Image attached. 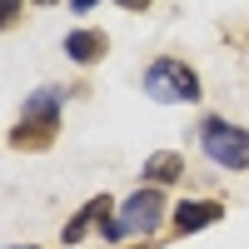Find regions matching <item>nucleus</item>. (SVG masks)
<instances>
[{"label":"nucleus","instance_id":"423d86ee","mask_svg":"<svg viewBox=\"0 0 249 249\" xmlns=\"http://www.w3.org/2000/svg\"><path fill=\"white\" fill-rule=\"evenodd\" d=\"M55 135H60V124H50V120H15V130L5 135V144L10 150H50L55 144Z\"/></svg>","mask_w":249,"mask_h":249},{"label":"nucleus","instance_id":"20e7f679","mask_svg":"<svg viewBox=\"0 0 249 249\" xmlns=\"http://www.w3.org/2000/svg\"><path fill=\"white\" fill-rule=\"evenodd\" d=\"M170 219H175V234H199L224 219V204L219 199H184V204H175Z\"/></svg>","mask_w":249,"mask_h":249},{"label":"nucleus","instance_id":"4468645a","mask_svg":"<svg viewBox=\"0 0 249 249\" xmlns=\"http://www.w3.org/2000/svg\"><path fill=\"white\" fill-rule=\"evenodd\" d=\"M35 5H55V0H35Z\"/></svg>","mask_w":249,"mask_h":249},{"label":"nucleus","instance_id":"1a4fd4ad","mask_svg":"<svg viewBox=\"0 0 249 249\" xmlns=\"http://www.w3.org/2000/svg\"><path fill=\"white\" fill-rule=\"evenodd\" d=\"M60 105H65V95H60L55 85H45V90L25 95V110H20V120H50V124H60Z\"/></svg>","mask_w":249,"mask_h":249},{"label":"nucleus","instance_id":"f8f14e48","mask_svg":"<svg viewBox=\"0 0 249 249\" xmlns=\"http://www.w3.org/2000/svg\"><path fill=\"white\" fill-rule=\"evenodd\" d=\"M90 5H100V0H70V10H75V15H85Z\"/></svg>","mask_w":249,"mask_h":249},{"label":"nucleus","instance_id":"6e6552de","mask_svg":"<svg viewBox=\"0 0 249 249\" xmlns=\"http://www.w3.org/2000/svg\"><path fill=\"white\" fill-rule=\"evenodd\" d=\"M140 175L150 179L155 190H160V184H175V179H184V155H175V150H155L150 160H144Z\"/></svg>","mask_w":249,"mask_h":249},{"label":"nucleus","instance_id":"f257e3e1","mask_svg":"<svg viewBox=\"0 0 249 249\" xmlns=\"http://www.w3.org/2000/svg\"><path fill=\"white\" fill-rule=\"evenodd\" d=\"M160 219H164V195L155 190V184H140V190L120 204V214L100 219V239H110V244H120L124 234H144L150 239L160 230Z\"/></svg>","mask_w":249,"mask_h":249},{"label":"nucleus","instance_id":"f03ea898","mask_svg":"<svg viewBox=\"0 0 249 249\" xmlns=\"http://www.w3.org/2000/svg\"><path fill=\"white\" fill-rule=\"evenodd\" d=\"M144 95L155 100V105H195V100L204 95V85H199V75L184 65V60H175V55H160L150 70H144Z\"/></svg>","mask_w":249,"mask_h":249},{"label":"nucleus","instance_id":"9d476101","mask_svg":"<svg viewBox=\"0 0 249 249\" xmlns=\"http://www.w3.org/2000/svg\"><path fill=\"white\" fill-rule=\"evenodd\" d=\"M25 15V0H0V30H15Z\"/></svg>","mask_w":249,"mask_h":249},{"label":"nucleus","instance_id":"7ed1b4c3","mask_svg":"<svg viewBox=\"0 0 249 249\" xmlns=\"http://www.w3.org/2000/svg\"><path fill=\"white\" fill-rule=\"evenodd\" d=\"M199 150L219 170H249V130L224 115H210L199 124Z\"/></svg>","mask_w":249,"mask_h":249},{"label":"nucleus","instance_id":"0eeeda50","mask_svg":"<svg viewBox=\"0 0 249 249\" xmlns=\"http://www.w3.org/2000/svg\"><path fill=\"white\" fill-rule=\"evenodd\" d=\"M65 55L75 60V65H95V60L110 55V35L105 30H70L65 35Z\"/></svg>","mask_w":249,"mask_h":249},{"label":"nucleus","instance_id":"9b49d317","mask_svg":"<svg viewBox=\"0 0 249 249\" xmlns=\"http://www.w3.org/2000/svg\"><path fill=\"white\" fill-rule=\"evenodd\" d=\"M120 5H124V10H150L155 0H120Z\"/></svg>","mask_w":249,"mask_h":249},{"label":"nucleus","instance_id":"39448f33","mask_svg":"<svg viewBox=\"0 0 249 249\" xmlns=\"http://www.w3.org/2000/svg\"><path fill=\"white\" fill-rule=\"evenodd\" d=\"M105 214H115V199H110V195L85 199V204H80V214L65 224V230H60V244H80L90 230H100V219H105Z\"/></svg>","mask_w":249,"mask_h":249},{"label":"nucleus","instance_id":"ddd939ff","mask_svg":"<svg viewBox=\"0 0 249 249\" xmlns=\"http://www.w3.org/2000/svg\"><path fill=\"white\" fill-rule=\"evenodd\" d=\"M5 249H35V244H5Z\"/></svg>","mask_w":249,"mask_h":249},{"label":"nucleus","instance_id":"2eb2a0df","mask_svg":"<svg viewBox=\"0 0 249 249\" xmlns=\"http://www.w3.org/2000/svg\"><path fill=\"white\" fill-rule=\"evenodd\" d=\"M130 249H150V244H130Z\"/></svg>","mask_w":249,"mask_h":249}]
</instances>
